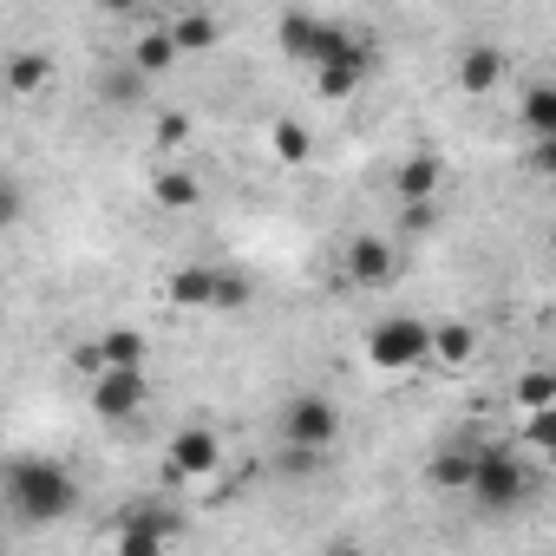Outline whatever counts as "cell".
Masks as SVG:
<instances>
[{"label": "cell", "mask_w": 556, "mask_h": 556, "mask_svg": "<svg viewBox=\"0 0 556 556\" xmlns=\"http://www.w3.org/2000/svg\"><path fill=\"white\" fill-rule=\"evenodd\" d=\"M73 504H79V484H73L66 465H53V458H14L8 465V510H14V523H53Z\"/></svg>", "instance_id": "1"}, {"label": "cell", "mask_w": 556, "mask_h": 556, "mask_svg": "<svg viewBox=\"0 0 556 556\" xmlns=\"http://www.w3.org/2000/svg\"><path fill=\"white\" fill-rule=\"evenodd\" d=\"M282 53L289 60H302V66H328V60H348L354 47H361V34H348V27H334V21H321V14H282Z\"/></svg>", "instance_id": "2"}, {"label": "cell", "mask_w": 556, "mask_h": 556, "mask_svg": "<svg viewBox=\"0 0 556 556\" xmlns=\"http://www.w3.org/2000/svg\"><path fill=\"white\" fill-rule=\"evenodd\" d=\"M426 354H432V328H426L419 315H387V321L367 328V361H374L380 374H406V367H419Z\"/></svg>", "instance_id": "3"}, {"label": "cell", "mask_w": 556, "mask_h": 556, "mask_svg": "<svg viewBox=\"0 0 556 556\" xmlns=\"http://www.w3.org/2000/svg\"><path fill=\"white\" fill-rule=\"evenodd\" d=\"M170 302L177 308H242L249 302V275H236V268H177L170 275Z\"/></svg>", "instance_id": "4"}, {"label": "cell", "mask_w": 556, "mask_h": 556, "mask_svg": "<svg viewBox=\"0 0 556 556\" xmlns=\"http://www.w3.org/2000/svg\"><path fill=\"white\" fill-rule=\"evenodd\" d=\"M478 510H517L530 497V471L510 458V452H478V471H471V491H465Z\"/></svg>", "instance_id": "5"}, {"label": "cell", "mask_w": 556, "mask_h": 556, "mask_svg": "<svg viewBox=\"0 0 556 556\" xmlns=\"http://www.w3.org/2000/svg\"><path fill=\"white\" fill-rule=\"evenodd\" d=\"M334 439H341V413H334V400H321V393H295V400L282 406V445L328 452Z\"/></svg>", "instance_id": "6"}, {"label": "cell", "mask_w": 556, "mask_h": 556, "mask_svg": "<svg viewBox=\"0 0 556 556\" xmlns=\"http://www.w3.org/2000/svg\"><path fill=\"white\" fill-rule=\"evenodd\" d=\"M144 400H151L144 367H99V374H92V406H99V419H131Z\"/></svg>", "instance_id": "7"}, {"label": "cell", "mask_w": 556, "mask_h": 556, "mask_svg": "<svg viewBox=\"0 0 556 556\" xmlns=\"http://www.w3.org/2000/svg\"><path fill=\"white\" fill-rule=\"evenodd\" d=\"M216 458H223V439H216L210 426H184V432L170 439V471H177V478H210Z\"/></svg>", "instance_id": "8"}, {"label": "cell", "mask_w": 556, "mask_h": 556, "mask_svg": "<svg viewBox=\"0 0 556 556\" xmlns=\"http://www.w3.org/2000/svg\"><path fill=\"white\" fill-rule=\"evenodd\" d=\"M367 73H374V40H361L348 60L315 66V86H321V99H334V105H341V99H354V92H361V79H367Z\"/></svg>", "instance_id": "9"}, {"label": "cell", "mask_w": 556, "mask_h": 556, "mask_svg": "<svg viewBox=\"0 0 556 556\" xmlns=\"http://www.w3.org/2000/svg\"><path fill=\"white\" fill-rule=\"evenodd\" d=\"M348 275H354L361 289H387V282H393V242L354 236V242H348Z\"/></svg>", "instance_id": "10"}, {"label": "cell", "mask_w": 556, "mask_h": 556, "mask_svg": "<svg viewBox=\"0 0 556 556\" xmlns=\"http://www.w3.org/2000/svg\"><path fill=\"white\" fill-rule=\"evenodd\" d=\"M79 367H144V334H131V328H112V334H99L86 354H79Z\"/></svg>", "instance_id": "11"}, {"label": "cell", "mask_w": 556, "mask_h": 556, "mask_svg": "<svg viewBox=\"0 0 556 556\" xmlns=\"http://www.w3.org/2000/svg\"><path fill=\"white\" fill-rule=\"evenodd\" d=\"M517 125L530 138H556V79H536L517 92Z\"/></svg>", "instance_id": "12"}, {"label": "cell", "mask_w": 556, "mask_h": 556, "mask_svg": "<svg viewBox=\"0 0 556 556\" xmlns=\"http://www.w3.org/2000/svg\"><path fill=\"white\" fill-rule=\"evenodd\" d=\"M439 184H445V164H439V157H426V151H419V157H406V164H400V177H393L400 203H432V197H439Z\"/></svg>", "instance_id": "13"}, {"label": "cell", "mask_w": 556, "mask_h": 556, "mask_svg": "<svg viewBox=\"0 0 556 556\" xmlns=\"http://www.w3.org/2000/svg\"><path fill=\"white\" fill-rule=\"evenodd\" d=\"M458 86L465 92H497L504 86V53L497 47H465L458 53Z\"/></svg>", "instance_id": "14"}, {"label": "cell", "mask_w": 556, "mask_h": 556, "mask_svg": "<svg viewBox=\"0 0 556 556\" xmlns=\"http://www.w3.org/2000/svg\"><path fill=\"white\" fill-rule=\"evenodd\" d=\"M177 53H184V47H177V34H170V27H157V34H144V40L131 47V66L157 79V73H170V66H177Z\"/></svg>", "instance_id": "15"}, {"label": "cell", "mask_w": 556, "mask_h": 556, "mask_svg": "<svg viewBox=\"0 0 556 556\" xmlns=\"http://www.w3.org/2000/svg\"><path fill=\"white\" fill-rule=\"evenodd\" d=\"M47 79H53V60H47V53H14V60H8V92H14V99H34Z\"/></svg>", "instance_id": "16"}, {"label": "cell", "mask_w": 556, "mask_h": 556, "mask_svg": "<svg viewBox=\"0 0 556 556\" xmlns=\"http://www.w3.org/2000/svg\"><path fill=\"white\" fill-rule=\"evenodd\" d=\"M510 400H517L523 413H536V406H556V367H530V374H517Z\"/></svg>", "instance_id": "17"}, {"label": "cell", "mask_w": 556, "mask_h": 556, "mask_svg": "<svg viewBox=\"0 0 556 556\" xmlns=\"http://www.w3.org/2000/svg\"><path fill=\"white\" fill-rule=\"evenodd\" d=\"M471 348H478V334H471L465 321H445V328H432V354H439L445 367H465V361H471Z\"/></svg>", "instance_id": "18"}, {"label": "cell", "mask_w": 556, "mask_h": 556, "mask_svg": "<svg viewBox=\"0 0 556 556\" xmlns=\"http://www.w3.org/2000/svg\"><path fill=\"white\" fill-rule=\"evenodd\" d=\"M471 471H478V452H439L432 458V484L439 491H471Z\"/></svg>", "instance_id": "19"}, {"label": "cell", "mask_w": 556, "mask_h": 556, "mask_svg": "<svg viewBox=\"0 0 556 556\" xmlns=\"http://www.w3.org/2000/svg\"><path fill=\"white\" fill-rule=\"evenodd\" d=\"M151 197H157L164 210H190V203H197V177H190V170H157V177H151Z\"/></svg>", "instance_id": "20"}, {"label": "cell", "mask_w": 556, "mask_h": 556, "mask_svg": "<svg viewBox=\"0 0 556 556\" xmlns=\"http://www.w3.org/2000/svg\"><path fill=\"white\" fill-rule=\"evenodd\" d=\"M170 34H177V47H184V53H210V47L223 40V27H216L210 14H184V21H177Z\"/></svg>", "instance_id": "21"}, {"label": "cell", "mask_w": 556, "mask_h": 556, "mask_svg": "<svg viewBox=\"0 0 556 556\" xmlns=\"http://www.w3.org/2000/svg\"><path fill=\"white\" fill-rule=\"evenodd\" d=\"M268 138H275V157H282V164H308V157H315V138H308L295 118H282Z\"/></svg>", "instance_id": "22"}, {"label": "cell", "mask_w": 556, "mask_h": 556, "mask_svg": "<svg viewBox=\"0 0 556 556\" xmlns=\"http://www.w3.org/2000/svg\"><path fill=\"white\" fill-rule=\"evenodd\" d=\"M523 445L556 458V406H536V413H523Z\"/></svg>", "instance_id": "23"}, {"label": "cell", "mask_w": 556, "mask_h": 556, "mask_svg": "<svg viewBox=\"0 0 556 556\" xmlns=\"http://www.w3.org/2000/svg\"><path fill=\"white\" fill-rule=\"evenodd\" d=\"M151 73H138V66H118V73H105V99L112 105H138V86H144Z\"/></svg>", "instance_id": "24"}, {"label": "cell", "mask_w": 556, "mask_h": 556, "mask_svg": "<svg viewBox=\"0 0 556 556\" xmlns=\"http://www.w3.org/2000/svg\"><path fill=\"white\" fill-rule=\"evenodd\" d=\"M184 138H190V118L184 112H164L157 118V144H184Z\"/></svg>", "instance_id": "25"}, {"label": "cell", "mask_w": 556, "mask_h": 556, "mask_svg": "<svg viewBox=\"0 0 556 556\" xmlns=\"http://www.w3.org/2000/svg\"><path fill=\"white\" fill-rule=\"evenodd\" d=\"M530 164H536V177H556V138H536Z\"/></svg>", "instance_id": "26"}, {"label": "cell", "mask_w": 556, "mask_h": 556, "mask_svg": "<svg viewBox=\"0 0 556 556\" xmlns=\"http://www.w3.org/2000/svg\"><path fill=\"white\" fill-rule=\"evenodd\" d=\"M99 8H105V14H138L144 0H99Z\"/></svg>", "instance_id": "27"}]
</instances>
